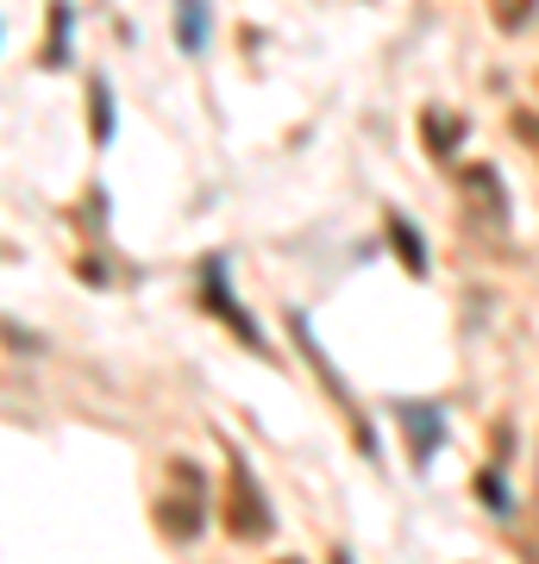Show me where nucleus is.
I'll return each mask as SVG.
<instances>
[{"label": "nucleus", "mask_w": 539, "mask_h": 564, "mask_svg": "<svg viewBox=\"0 0 539 564\" xmlns=\"http://www.w3.org/2000/svg\"><path fill=\"white\" fill-rule=\"evenodd\" d=\"M207 527V484L188 458H170V489H158V533L170 545H188Z\"/></svg>", "instance_id": "nucleus-1"}, {"label": "nucleus", "mask_w": 539, "mask_h": 564, "mask_svg": "<svg viewBox=\"0 0 539 564\" xmlns=\"http://www.w3.org/2000/svg\"><path fill=\"white\" fill-rule=\"evenodd\" d=\"M226 533L239 545H258L270 540V502H263V489L251 484V470H245V458L226 464Z\"/></svg>", "instance_id": "nucleus-2"}, {"label": "nucleus", "mask_w": 539, "mask_h": 564, "mask_svg": "<svg viewBox=\"0 0 539 564\" xmlns=\"http://www.w3.org/2000/svg\"><path fill=\"white\" fill-rule=\"evenodd\" d=\"M201 302H207V314H214V321H226L245 345H258V351H263L258 321H245V314H239V302H233V289H226V270H220V263H207V270H201Z\"/></svg>", "instance_id": "nucleus-3"}, {"label": "nucleus", "mask_w": 539, "mask_h": 564, "mask_svg": "<svg viewBox=\"0 0 539 564\" xmlns=\"http://www.w3.org/2000/svg\"><path fill=\"white\" fill-rule=\"evenodd\" d=\"M401 433H408L414 464H427L433 452H440V440H445V414L433 402H401Z\"/></svg>", "instance_id": "nucleus-4"}, {"label": "nucleus", "mask_w": 539, "mask_h": 564, "mask_svg": "<svg viewBox=\"0 0 539 564\" xmlns=\"http://www.w3.org/2000/svg\"><path fill=\"white\" fill-rule=\"evenodd\" d=\"M389 245H396V258L408 263V276H427V239H420L401 214H389Z\"/></svg>", "instance_id": "nucleus-5"}, {"label": "nucleus", "mask_w": 539, "mask_h": 564, "mask_svg": "<svg viewBox=\"0 0 539 564\" xmlns=\"http://www.w3.org/2000/svg\"><path fill=\"white\" fill-rule=\"evenodd\" d=\"M533 13H539V0H489V20H496V32H527L533 25Z\"/></svg>", "instance_id": "nucleus-6"}, {"label": "nucleus", "mask_w": 539, "mask_h": 564, "mask_svg": "<svg viewBox=\"0 0 539 564\" xmlns=\"http://www.w3.org/2000/svg\"><path fill=\"white\" fill-rule=\"evenodd\" d=\"M464 188H471V195H477V207L483 214H502V207H508V195H502V182H496V170H464Z\"/></svg>", "instance_id": "nucleus-7"}, {"label": "nucleus", "mask_w": 539, "mask_h": 564, "mask_svg": "<svg viewBox=\"0 0 539 564\" xmlns=\"http://www.w3.org/2000/svg\"><path fill=\"white\" fill-rule=\"evenodd\" d=\"M182 44L201 51V0H182Z\"/></svg>", "instance_id": "nucleus-8"}, {"label": "nucleus", "mask_w": 539, "mask_h": 564, "mask_svg": "<svg viewBox=\"0 0 539 564\" xmlns=\"http://www.w3.org/2000/svg\"><path fill=\"white\" fill-rule=\"evenodd\" d=\"M107 107H114V101H107V88L95 82V139H107V132H114V113H107Z\"/></svg>", "instance_id": "nucleus-9"}, {"label": "nucleus", "mask_w": 539, "mask_h": 564, "mask_svg": "<svg viewBox=\"0 0 539 564\" xmlns=\"http://www.w3.org/2000/svg\"><path fill=\"white\" fill-rule=\"evenodd\" d=\"M483 502H489V508H496V514H502V508H508V496H502V484H496V477H483Z\"/></svg>", "instance_id": "nucleus-10"}, {"label": "nucleus", "mask_w": 539, "mask_h": 564, "mask_svg": "<svg viewBox=\"0 0 539 564\" xmlns=\"http://www.w3.org/2000/svg\"><path fill=\"white\" fill-rule=\"evenodd\" d=\"M520 139H527V144H539V120H520Z\"/></svg>", "instance_id": "nucleus-11"}]
</instances>
